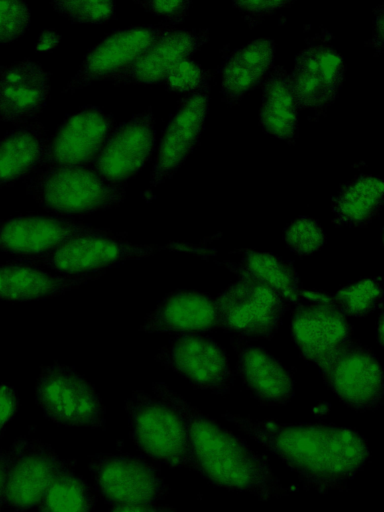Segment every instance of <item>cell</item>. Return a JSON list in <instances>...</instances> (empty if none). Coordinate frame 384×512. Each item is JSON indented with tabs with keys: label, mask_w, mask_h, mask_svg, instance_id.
I'll return each instance as SVG.
<instances>
[{
	"label": "cell",
	"mask_w": 384,
	"mask_h": 512,
	"mask_svg": "<svg viewBox=\"0 0 384 512\" xmlns=\"http://www.w3.org/2000/svg\"><path fill=\"white\" fill-rule=\"evenodd\" d=\"M125 235L59 216H18L0 221V251L19 257L32 256L49 252L80 237L125 238Z\"/></svg>",
	"instance_id": "obj_16"
},
{
	"label": "cell",
	"mask_w": 384,
	"mask_h": 512,
	"mask_svg": "<svg viewBox=\"0 0 384 512\" xmlns=\"http://www.w3.org/2000/svg\"><path fill=\"white\" fill-rule=\"evenodd\" d=\"M228 267L238 275H248L269 284L293 305L300 300L298 275L287 260L266 252L245 250L240 262L229 264Z\"/></svg>",
	"instance_id": "obj_28"
},
{
	"label": "cell",
	"mask_w": 384,
	"mask_h": 512,
	"mask_svg": "<svg viewBox=\"0 0 384 512\" xmlns=\"http://www.w3.org/2000/svg\"><path fill=\"white\" fill-rule=\"evenodd\" d=\"M30 9L22 1H0V45L20 38L30 25Z\"/></svg>",
	"instance_id": "obj_34"
},
{
	"label": "cell",
	"mask_w": 384,
	"mask_h": 512,
	"mask_svg": "<svg viewBox=\"0 0 384 512\" xmlns=\"http://www.w3.org/2000/svg\"><path fill=\"white\" fill-rule=\"evenodd\" d=\"M319 367L326 385L346 406L359 412L382 406V368L371 350L358 341L349 340Z\"/></svg>",
	"instance_id": "obj_7"
},
{
	"label": "cell",
	"mask_w": 384,
	"mask_h": 512,
	"mask_svg": "<svg viewBox=\"0 0 384 512\" xmlns=\"http://www.w3.org/2000/svg\"><path fill=\"white\" fill-rule=\"evenodd\" d=\"M161 508L155 504H121L113 505L108 512H160Z\"/></svg>",
	"instance_id": "obj_38"
},
{
	"label": "cell",
	"mask_w": 384,
	"mask_h": 512,
	"mask_svg": "<svg viewBox=\"0 0 384 512\" xmlns=\"http://www.w3.org/2000/svg\"><path fill=\"white\" fill-rule=\"evenodd\" d=\"M209 93L183 98L166 126L150 174V186L163 183L177 171L197 145L208 110Z\"/></svg>",
	"instance_id": "obj_18"
},
{
	"label": "cell",
	"mask_w": 384,
	"mask_h": 512,
	"mask_svg": "<svg viewBox=\"0 0 384 512\" xmlns=\"http://www.w3.org/2000/svg\"><path fill=\"white\" fill-rule=\"evenodd\" d=\"M274 53V41L259 38L230 54L223 68L221 87L227 103H237L248 90L258 84L272 67Z\"/></svg>",
	"instance_id": "obj_24"
},
{
	"label": "cell",
	"mask_w": 384,
	"mask_h": 512,
	"mask_svg": "<svg viewBox=\"0 0 384 512\" xmlns=\"http://www.w3.org/2000/svg\"><path fill=\"white\" fill-rule=\"evenodd\" d=\"M217 327L234 337L270 339L292 302L269 284L239 275L215 299Z\"/></svg>",
	"instance_id": "obj_4"
},
{
	"label": "cell",
	"mask_w": 384,
	"mask_h": 512,
	"mask_svg": "<svg viewBox=\"0 0 384 512\" xmlns=\"http://www.w3.org/2000/svg\"><path fill=\"white\" fill-rule=\"evenodd\" d=\"M288 1H235L233 5L253 15H263L288 5Z\"/></svg>",
	"instance_id": "obj_37"
},
{
	"label": "cell",
	"mask_w": 384,
	"mask_h": 512,
	"mask_svg": "<svg viewBox=\"0 0 384 512\" xmlns=\"http://www.w3.org/2000/svg\"><path fill=\"white\" fill-rule=\"evenodd\" d=\"M48 138L40 122L21 125L0 140V188L30 176L43 155Z\"/></svg>",
	"instance_id": "obj_25"
},
{
	"label": "cell",
	"mask_w": 384,
	"mask_h": 512,
	"mask_svg": "<svg viewBox=\"0 0 384 512\" xmlns=\"http://www.w3.org/2000/svg\"><path fill=\"white\" fill-rule=\"evenodd\" d=\"M96 494L72 468L58 474L39 502V512H90Z\"/></svg>",
	"instance_id": "obj_29"
},
{
	"label": "cell",
	"mask_w": 384,
	"mask_h": 512,
	"mask_svg": "<svg viewBox=\"0 0 384 512\" xmlns=\"http://www.w3.org/2000/svg\"><path fill=\"white\" fill-rule=\"evenodd\" d=\"M209 39L208 30H174L134 62L110 76L107 81L120 84H153L163 81L178 62L194 53Z\"/></svg>",
	"instance_id": "obj_22"
},
{
	"label": "cell",
	"mask_w": 384,
	"mask_h": 512,
	"mask_svg": "<svg viewBox=\"0 0 384 512\" xmlns=\"http://www.w3.org/2000/svg\"><path fill=\"white\" fill-rule=\"evenodd\" d=\"M217 327L215 299L196 290L167 294L144 319L139 330L176 335L200 334Z\"/></svg>",
	"instance_id": "obj_21"
},
{
	"label": "cell",
	"mask_w": 384,
	"mask_h": 512,
	"mask_svg": "<svg viewBox=\"0 0 384 512\" xmlns=\"http://www.w3.org/2000/svg\"><path fill=\"white\" fill-rule=\"evenodd\" d=\"M154 145L155 121L149 107L115 127L87 167L107 182L124 185L146 164Z\"/></svg>",
	"instance_id": "obj_15"
},
{
	"label": "cell",
	"mask_w": 384,
	"mask_h": 512,
	"mask_svg": "<svg viewBox=\"0 0 384 512\" xmlns=\"http://www.w3.org/2000/svg\"><path fill=\"white\" fill-rule=\"evenodd\" d=\"M135 4L141 6L145 10L164 17L172 22L181 21L188 13L190 1H134Z\"/></svg>",
	"instance_id": "obj_35"
},
{
	"label": "cell",
	"mask_w": 384,
	"mask_h": 512,
	"mask_svg": "<svg viewBox=\"0 0 384 512\" xmlns=\"http://www.w3.org/2000/svg\"><path fill=\"white\" fill-rule=\"evenodd\" d=\"M36 401L45 417L54 423L90 428L105 426V408L98 393L68 365L55 362L41 368Z\"/></svg>",
	"instance_id": "obj_6"
},
{
	"label": "cell",
	"mask_w": 384,
	"mask_h": 512,
	"mask_svg": "<svg viewBox=\"0 0 384 512\" xmlns=\"http://www.w3.org/2000/svg\"><path fill=\"white\" fill-rule=\"evenodd\" d=\"M237 354L236 373L250 395L262 405H285L294 395L289 371L269 352L233 337Z\"/></svg>",
	"instance_id": "obj_20"
},
{
	"label": "cell",
	"mask_w": 384,
	"mask_h": 512,
	"mask_svg": "<svg viewBox=\"0 0 384 512\" xmlns=\"http://www.w3.org/2000/svg\"><path fill=\"white\" fill-rule=\"evenodd\" d=\"M383 180L361 175L347 183L333 198L332 211L338 225L363 226L380 211L383 204Z\"/></svg>",
	"instance_id": "obj_27"
},
{
	"label": "cell",
	"mask_w": 384,
	"mask_h": 512,
	"mask_svg": "<svg viewBox=\"0 0 384 512\" xmlns=\"http://www.w3.org/2000/svg\"><path fill=\"white\" fill-rule=\"evenodd\" d=\"M2 429H3V428H1V427H0V435H1Z\"/></svg>",
	"instance_id": "obj_42"
},
{
	"label": "cell",
	"mask_w": 384,
	"mask_h": 512,
	"mask_svg": "<svg viewBox=\"0 0 384 512\" xmlns=\"http://www.w3.org/2000/svg\"><path fill=\"white\" fill-rule=\"evenodd\" d=\"M209 79L206 70L185 58L171 68L163 81L169 90L196 93L207 91Z\"/></svg>",
	"instance_id": "obj_33"
},
{
	"label": "cell",
	"mask_w": 384,
	"mask_h": 512,
	"mask_svg": "<svg viewBox=\"0 0 384 512\" xmlns=\"http://www.w3.org/2000/svg\"><path fill=\"white\" fill-rule=\"evenodd\" d=\"M174 30L173 26L167 24L145 25L132 26L107 35L88 51L63 92L73 93L94 81L107 80Z\"/></svg>",
	"instance_id": "obj_14"
},
{
	"label": "cell",
	"mask_w": 384,
	"mask_h": 512,
	"mask_svg": "<svg viewBox=\"0 0 384 512\" xmlns=\"http://www.w3.org/2000/svg\"><path fill=\"white\" fill-rule=\"evenodd\" d=\"M7 473V452H0V506L4 503Z\"/></svg>",
	"instance_id": "obj_40"
},
{
	"label": "cell",
	"mask_w": 384,
	"mask_h": 512,
	"mask_svg": "<svg viewBox=\"0 0 384 512\" xmlns=\"http://www.w3.org/2000/svg\"><path fill=\"white\" fill-rule=\"evenodd\" d=\"M155 396L183 420L194 469L210 483L267 500L287 493L269 461L240 437L204 415L165 383L152 384Z\"/></svg>",
	"instance_id": "obj_2"
},
{
	"label": "cell",
	"mask_w": 384,
	"mask_h": 512,
	"mask_svg": "<svg viewBox=\"0 0 384 512\" xmlns=\"http://www.w3.org/2000/svg\"><path fill=\"white\" fill-rule=\"evenodd\" d=\"M299 107L290 75L282 66L269 73L264 86L259 122L269 134L292 142L297 132Z\"/></svg>",
	"instance_id": "obj_26"
},
{
	"label": "cell",
	"mask_w": 384,
	"mask_h": 512,
	"mask_svg": "<svg viewBox=\"0 0 384 512\" xmlns=\"http://www.w3.org/2000/svg\"><path fill=\"white\" fill-rule=\"evenodd\" d=\"M344 74V62L333 48L318 44L302 50L290 75L299 110L327 108L337 97Z\"/></svg>",
	"instance_id": "obj_17"
},
{
	"label": "cell",
	"mask_w": 384,
	"mask_h": 512,
	"mask_svg": "<svg viewBox=\"0 0 384 512\" xmlns=\"http://www.w3.org/2000/svg\"><path fill=\"white\" fill-rule=\"evenodd\" d=\"M18 406L16 391L7 384H0V427L14 416Z\"/></svg>",
	"instance_id": "obj_36"
},
{
	"label": "cell",
	"mask_w": 384,
	"mask_h": 512,
	"mask_svg": "<svg viewBox=\"0 0 384 512\" xmlns=\"http://www.w3.org/2000/svg\"><path fill=\"white\" fill-rule=\"evenodd\" d=\"M293 314L291 334L300 355L320 366L351 340L352 327L345 316L320 293H301Z\"/></svg>",
	"instance_id": "obj_13"
},
{
	"label": "cell",
	"mask_w": 384,
	"mask_h": 512,
	"mask_svg": "<svg viewBox=\"0 0 384 512\" xmlns=\"http://www.w3.org/2000/svg\"><path fill=\"white\" fill-rule=\"evenodd\" d=\"M50 4L55 11L75 23H104L115 12V2L106 0L52 1Z\"/></svg>",
	"instance_id": "obj_32"
},
{
	"label": "cell",
	"mask_w": 384,
	"mask_h": 512,
	"mask_svg": "<svg viewBox=\"0 0 384 512\" xmlns=\"http://www.w3.org/2000/svg\"><path fill=\"white\" fill-rule=\"evenodd\" d=\"M382 295V278L378 277L348 285L328 296V300L344 316L363 317L381 306Z\"/></svg>",
	"instance_id": "obj_30"
},
{
	"label": "cell",
	"mask_w": 384,
	"mask_h": 512,
	"mask_svg": "<svg viewBox=\"0 0 384 512\" xmlns=\"http://www.w3.org/2000/svg\"><path fill=\"white\" fill-rule=\"evenodd\" d=\"M165 248L168 247L135 244L120 237L87 236L70 240L49 252L13 261L45 267L63 275H83L147 257Z\"/></svg>",
	"instance_id": "obj_9"
},
{
	"label": "cell",
	"mask_w": 384,
	"mask_h": 512,
	"mask_svg": "<svg viewBox=\"0 0 384 512\" xmlns=\"http://www.w3.org/2000/svg\"><path fill=\"white\" fill-rule=\"evenodd\" d=\"M373 45L376 49L381 50L383 46V9L379 7L376 20L375 29L372 37Z\"/></svg>",
	"instance_id": "obj_39"
},
{
	"label": "cell",
	"mask_w": 384,
	"mask_h": 512,
	"mask_svg": "<svg viewBox=\"0 0 384 512\" xmlns=\"http://www.w3.org/2000/svg\"><path fill=\"white\" fill-rule=\"evenodd\" d=\"M72 466L46 443L17 439L7 451L4 503L17 511L38 505L55 477Z\"/></svg>",
	"instance_id": "obj_10"
},
{
	"label": "cell",
	"mask_w": 384,
	"mask_h": 512,
	"mask_svg": "<svg viewBox=\"0 0 384 512\" xmlns=\"http://www.w3.org/2000/svg\"><path fill=\"white\" fill-rule=\"evenodd\" d=\"M130 436L148 457L194 469L187 430L180 416L157 397L136 390L126 400Z\"/></svg>",
	"instance_id": "obj_5"
},
{
	"label": "cell",
	"mask_w": 384,
	"mask_h": 512,
	"mask_svg": "<svg viewBox=\"0 0 384 512\" xmlns=\"http://www.w3.org/2000/svg\"><path fill=\"white\" fill-rule=\"evenodd\" d=\"M50 94L49 74L29 59L0 67V119L27 124L45 107Z\"/></svg>",
	"instance_id": "obj_19"
},
{
	"label": "cell",
	"mask_w": 384,
	"mask_h": 512,
	"mask_svg": "<svg viewBox=\"0 0 384 512\" xmlns=\"http://www.w3.org/2000/svg\"><path fill=\"white\" fill-rule=\"evenodd\" d=\"M156 361L197 389L225 395L233 385V373L225 350L201 334L176 335L155 356Z\"/></svg>",
	"instance_id": "obj_11"
},
{
	"label": "cell",
	"mask_w": 384,
	"mask_h": 512,
	"mask_svg": "<svg viewBox=\"0 0 384 512\" xmlns=\"http://www.w3.org/2000/svg\"><path fill=\"white\" fill-rule=\"evenodd\" d=\"M89 469L98 494L113 505L155 504L168 491L159 469L141 457L99 454Z\"/></svg>",
	"instance_id": "obj_8"
},
{
	"label": "cell",
	"mask_w": 384,
	"mask_h": 512,
	"mask_svg": "<svg viewBox=\"0 0 384 512\" xmlns=\"http://www.w3.org/2000/svg\"><path fill=\"white\" fill-rule=\"evenodd\" d=\"M283 239L292 252L305 256L316 252L324 245L325 234L318 221L300 216L285 228Z\"/></svg>",
	"instance_id": "obj_31"
},
{
	"label": "cell",
	"mask_w": 384,
	"mask_h": 512,
	"mask_svg": "<svg viewBox=\"0 0 384 512\" xmlns=\"http://www.w3.org/2000/svg\"><path fill=\"white\" fill-rule=\"evenodd\" d=\"M105 272L57 275L35 266L11 261L0 266V299L30 301L62 295L95 280Z\"/></svg>",
	"instance_id": "obj_23"
},
{
	"label": "cell",
	"mask_w": 384,
	"mask_h": 512,
	"mask_svg": "<svg viewBox=\"0 0 384 512\" xmlns=\"http://www.w3.org/2000/svg\"><path fill=\"white\" fill-rule=\"evenodd\" d=\"M115 127V119L99 107L81 108L67 117L53 138L48 139L33 173L55 167L88 166Z\"/></svg>",
	"instance_id": "obj_12"
},
{
	"label": "cell",
	"mask_w": 384,
	"mask_h": 512,
	"mask_svg": "<svg viewBox=\"0 0 384 512\" xmlns=\"http://www.w3.org/2000/svg\"><path fill=\"white\" fill-rule=\"evenodd\" d=\"M27 192L45 210L59 215L88 214L120 205L125 185L102 179L87 166L48 168L29 176Z\"/></svg>",
	"instance_id": "obj_3"
},
{
	"label": "cell",
	"mask_w": 384,
	"mask_h": 512,
	"mask_svg": "<svg viewBox=\"0 0 384 512\" xmlns=\"http://www.w3.org/2000/svg\"><path fill=\"white\" fill-rule=\"evenodd\" d=\"M223 417L277 456L305 485L319 492L344 489L370 457L365 439L350 428L280 423L232 413Z\"/></svg>",
	"instance_id": "obj_1"
},
{
	"label": "cell",
	"mask_w": 384,
	"mask_h": 512,
	"mask_svg": "<svg viewBox=\"0 0 384 512\" xmlns=\"http://www.w3.org/2000/svg\"><path fill=\"white\" fill-rule=\"evenodd\" d=\"M160 512H177V511L174 509H171V508L162 507Z\"/></svg>",
	"instance_id": "obj_41"
}]
</instances>
